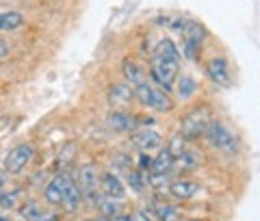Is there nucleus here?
<instances>
[{
    "mask_svg": "<svg viewBox=\"0 0 260 221\" xmlns=\"http://www.w3.org/2000/svg\"><path fill=\"white\" fill-rule=\"evenodd\" d=\"M42 221H56V217H44Z\"/></svg>",
    "mask_w": 260,
    "mask_h": 221,
    "instance_id": "a878e982",
    "label": "nucleus"
},
{
    "mask_svg": "<svg viewBox=\"0 0 260 221\" xmlns=\"http://www.w3.org/2000/svg\"><path fill=\"white\" fill-rule=\"evenodd\" d=\"M100 189L107 198H113V200H124V195H126L124 182H121L119 176L113 174V171H107V174L100 176Z\"/></svg>",
    "mask_w": 260,
    "mask_h": 221,
    "instance_id": "9b49d317",
    "label": "nucleus"
},
{
    "mask_svg": "<svg viewBox=\"0 0 260 221\" xmlns=\"http://www.w3.org/2000/svg\"><path fill=\"white\" fill-rule=\"evenodd\" d=\"M133 143L137 150H141L143 154L154 152V150H160L162 145V139L156 130H150V128H141V130H135L133 133Z\"/></svg>",
    "mask_w": 260,
    "mask_h": 221,
    "instance_id": "1a4fd4ad",
    "label": "nucleus"
},
{
    "mask_svg": "<svg viewBox=\"0 0 260 221\" xmlns=\"http://www.w3.org/2000/svg\"><path fill=\"white\" fill-rule=\"evenodd\" d=\"M107 221H130V215H115V217H111V219H107Z\"/></svg>",
    "mask_w": 260,
    "mask_h": 221,
    "instance_id": "393cba45",
    "label": "nucleus"
},
{
    "mask_svg": "<svg viewBox=\"0 0 260 221\" xmlns=\"http://www.w3.org/2000/svg\"><path fill=\"white\" fill-rule=\"evenodd\" d=\"M72 182V176L70 174H59L54 180H50V184L46 186V193H44V198L48 204H52V206H61V202H63V193L65 189H68V184Z\"/></svg>",
    "mask_w": 260,
    "mask_h": 221,
    "instance_id": "9d476101",
    "label": "nucleus"
},
{
    "mask_svg": "<svg viewBox=\"0 0 260 221\" xmlns=\"http://www.w3.org/2000/svg\"><path fill=\"white\" fill-rule=\"evenodd\" d=\"M0 221H11V219H7V217H0Z\"/></svg>",
    "mask_w": 260,
    "mask_h": 221,
    "instance_id": "cd10ccee",
    "label": "nucleus"
},
{
    "mask_svg": "<svg viewBox=\"0 0 260 221\" xmlns=\"http://www.w3.org/2000/svg\"><path fill=\"white\" fill-rule=\"evenodd\" d=\"M0 184H3V176H0Z\"/></svg>",
    "mask_w": 260,
    "mask_h": 221,
    "instance_id": "c85d7f7f",
    "label": "nucleus"
},
{
    "mask_svg": "<svg viewBox=\"0 0 260 221\" xmlns=\"http://www.w3.org/2000/svg\"><path fill=\"white\" fill-rule=\"evenodd\" d=\"M24 26V15L18 11H0V33H11Z\"/></svg>",
    "mask_w": 260,
    "mask_h": 221,
    "instance_id": "f3484780",
    "label": "nucleus"
},
{
    "mask_svg": "<svg viewBox=\"0 0 260 221\" xmlns=\"http://www.w3.org/2000/svg\"><path fill=\"white\" fill-rule=\"evenodd\" d=\"M135 100V89L130 87L128 83H119V85H113L109 89V102L113 109H124V106H128L130 102Z\"/></svg>",
    "mask_w": 260,
    "mask_h": 221,
    "instance_id": "f8f14e48",
    "label": "nucleus"
},
{
    "mask_svg": "<svg viewBox=\"0 0 260 221\" xmlns=\"http://www.w3.org/2000/svg\"><path fill=\"white\" fill-rule=\"evenodd\" d=\"M76 184H78L80 193L87 195L93 204L95 198L100 195V191H98V186H100V174H98V167L93 163H85V165L78 169V182Z\"/></svg>",
    "mask_w": 260,
    "mask_h": 221,
    "instance_id": "423d86ee",
    "label": "nucleus"
},
{
    "mask_svg": "<svg viewBox=\"0 0 260 221\" xmlns=\"http://www.w3.org/2000/svg\"><path fill=\"white\" fill-rule=\"evenodd\" d=\"M7 56H9V44H7L5 39L0 37V61L7 59Z\"/></svg>",
    "mask_w": 260,
    "mask_h": 221,
    "instance_id": "b1692460",
    "label": "nucleus"
},
{
    "mask_svg": "<svg viewBox=\"0 0 260 221\" xmlns=\"http://www.w3.org/2000/svg\"><path fill=\"white\" fill-rule=\"evenodd\" d=\"M176 83H178V98H180V100H191L195 91H198V83H195V78L189 76V74L178 76Z\"/></svg>",
    "mask_w": 260,
    "mask_h": 221,
    "instance_id": "6ab92c4d",
    "label": "nucleus"
},
{
    "mask_svg": "<svg viewBox=\"0 0 260 221\" xmlns=\"http://www.w3.org/2000/svg\"><path fill=\"white\" fill-rule=\"evenodd\" d=\"M206 76L217 83L219 87H230L232 85V76H230V68H228V61L223 56H213L206 63Z\"/></svg>",
    "mask_w": 260,
    "mask_h": 221,
    "instance_id": "6e6552de",
    "label": "nucleus"
},
{
    "mask_svg": "<svg viewBox=\"0 0 260 221\" xmlns=\"http://www.w3.org/2000/svg\"><path fill=\"white\" fill-rule=\"evenodd\" d=\"M178 70H180V52L172 39H160L152 52L150 76L160 89L169 93L176 85Z\"/></svg>",
    "mask_w": 260,
    "mask_h": 221,
    "instance_id": "f257e3e1",
    "label": "nucleus"
},
{
    "mask_svg": "<svg viewBox=\"0 0 260 221\" xmlns=\"http://www.w3.org/2000/svg\"><path fill=\"white\" fill-rule=\"evenodd\" d=\"M128 184L133 186L135 191H143L145 186H148V180H143V176H141V171H128Z\"/></svg>",
    "mask_w": 260,
    "mask_h": 221,
    "instance_id": "4be33fe9",
    "label": "nucleus"
},
{
    "mask_svg": "<svg viewBox=\"0 0 260 221\" xmlns=\"http://www.w3.org/2000/svg\"><path fill=\"white\" fill-rule=\"evenodd\" d=\"M174 161L176 156L172 152H169V147L158 152L156 159H152V171H156V174H167V171L174 169Z\"/></svg>",
    "mask_w": 260,
    "mask_h": 221,
    "instance_id": "a211bd4d",
    "label": "nucleus"
},
{
    "mask_svg": "<svg viewBox=\"0 0 260 221\" xmlns=\"http://www.w3.org/2000/svg\"><path fill=\"white\" fill-rule=\"evenodd\" d=\"M32 154H35V150H32L30 143H20V145L11 147L9 154H7L5 161H3L5 171L7 174H20V171H24V167L32 161Z\"/></svg>",
    "mask_w": 260,
    "mask_h": 221,
    "instance_id": "39448f33",
    "label": "nucleus"
},
{
    "mask_svg": "<svg viewBox=\"0 0 260 221\" xmlns=\"http://www.w3.org/2000/svg\"><path fill=\"white\" fill-rule=\"evenodd\" d=\"M135 100L148 106V109L156 113H169L174 109V100L169 98V93L160 87H154L150 83H143L139 87H135Z\"/></svg>",
    "mask_w": 260,
    "mask_h": 221,
    "instance_id": "20e7f679",
    "label": "nucleus"
},
{
    "mask_svg": "<svg viewBox=\"0 0 260 221\" xmlns=\"http://www.w3.org/2000/svg\"><path fill=\"white\" fill-rule=\"evenodd\" d=\"M210 121H213V113H210L208 106H195V109H191L180 121V137L189 139V141L204 137Z\"/></svg>",
    "mask_w": 260,
    "mask_h": 221,
    "instance_id": "f03ea898",
    "label": "nucleus"
},
{
    "mask_svg": "<svg viewBox=\"0 0 260 221\" xmlns=\"http://www.w3.org/2000/svg\"><path fill=\"white\" fill-rule=\"evenodd\" d=\"M182 35H184V54L189 56V59H195L202 42H204V37H206V28L202 26L200 22H186Z\"/></svg>",
    "mask_w": 260,
    "mask_h": 221,
    "instance_id": "0eeeda50",
    "label": "nucleus"
},
{
    "mask_svg": "<svg viewBox=\"0 0 260 221\" xmlns=\"http://www.w3.org/2000/svg\"><path fill=\"white\" fill-rule=\"evenodd\" d=\"M198 163H200L198 154L191 152V150H184V152H180V154H178V156H176V161H174V167L182 169V171H191V169L198 167Z\"/></svg>",
    "mask_w": 260,
    "mask_h": 221,
    "instance_id": "aec40b11",
    "label": "nucleus"
},
{
    "mask_svg": "<svg viewBox=\"0 0 260 221\" xmlns=\"http://www.w3.org/2000/svg\"><path fill=\"white\" fill-rule=\"evenodd\" d=\"M107 124L115 133H135L137 130V119L133 115H128L126 111H113L107 117Z\"/></svg>",
    "mask_w": 260,
    "mask_h": 221,
    "instance_id": "ddd939ff",
    "label": "nucleus"
},
{
    "mask_svg": "<svg viewBox=\"0 0 260 221\" xmlns=\"http://www.w3.org/2000/svg\"><path fill=\"white\" fill-rule=\"evenodd\" d=\"M148 212L156 221H180L178 210L172 206V204H167L162 200H150L148 202Z\"/></svg>",
    "mask_w": 260,
    "mask_h": 221,
    "instance_id": "4468645a",
    "label": "nucleus"
},
{
    "mask_svg": "<svg viewBox=\"0 0 260 221\" xmlns=\"http://www.w3.org/2000/svg\"><path fill=\"white\" fill-rule=\"evenodd\" d=\"M87 221H107V219H104V217H100V219H87Z\"/></svg>",
    "mask_w": 260,
    "mask_h": 221,
    "instance_id": "bb28decb",
    "label": "nucleus"
},
{
    "mask_svg": "<svg viewBox=\"0 0 260 221\" xmlns=\"http://www.w3.org/2000/svg\"><path fill=\"white\" fill-rule=\"evenodd\" d=\"M204 137H206V141H208V145L213 147V150H219L223 154L239 152V139H237V135L232 133V128L225 126L223 121L213 119L210 121V126L206 128Z\"/></svg>",
    "mask_w": 260,
    "mask_h": 221,
    "instance_id": "7ed1b4c3",
    "label": "nucleus"
},
{
    "mask_svg": "<svg viewBox=\"0 0 260 221\" xmlns=\"http://www.w3.org/2000/svg\"><path fill=\"white\" fill-rule=\"evenodd\" d=\"M22 217L26 219V221H42L46 215L42 212V208L37 206V204H32V202H28L26 206L22 208Z\"/></svg>",
    "mask_w": 260,
    "mask_h": 221,
    "instance_id": "412c9836",
    "label": "nucleus"
},
{
    "mask_svg": "<svg viewBox=\"0 0 260 221\" xmlns=\"http://www.w3.org/2000/svg\"><path fill=\"white\" fill-rule=\"evenodd\" d=\"M200 191V186L193 182V180H174L172 184H169V193L174 195L176 200H191L195 198V193Z\"/></svg>",
    "mask_w": 260,
    "mask_h": 221,
    "instance_id": "dca6fc26",
    "label": "nucleus"
},
{
    "mask_svg": "<svg viewBox=\"0 0 260 221\" xmlns=\"http://www.w3.org/2000/svg\"><path fill=\"white\" fill-rule=\"evenodd\" d=\"M121 74H124L126 83L130 87H139L143 83H148V74H145V70L133 59H126L124 63H121Z\"/></svg>",
    "mask_w": 260,
    "mask_h": 221,
    "instance_id": "2eb2a0df",
    "label": "nucleus"
},
{
    "mask_svg": "<svg viewBox=\"0 0 260 221\" xmlns=\"http://www.w3.org/2000/svg\"><path fill=\"white\" fill-rule=\"evenodd\" d=\"M130 221H156V219H154L148 210H137L130 215Z\"/></svg>",
    "mask_w": 260,
    "mask_h": 221,
    "instance_id": "5701e85b",
    "label": "nucleus"
}]
</instances>
